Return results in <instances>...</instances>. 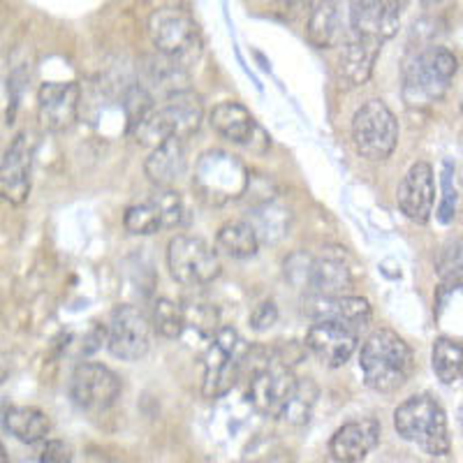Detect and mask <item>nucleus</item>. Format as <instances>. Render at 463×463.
<instances>
[{
  "label": "nucleus",
  "mask_w": 463,
  "mask_h": 463,
  "mask_svg": "<svg viewBox=\"0 0 463 463\" xmlns=\"http://www.w3.org/2000/svg\"><path fill=\"white\" fill-rule=\"evenodd\" d=\"M359 369L364 383L380 394L401 390L415 369L411 345L392 329H378L371 334L359 353Z\"/></svg>",
  "instance_id": "obj_1"
},
{
  "label": "nucleus",
  "mask_w": 463,
  "mask_h": 463,
  "mask_svg": "<svg viewBox=\"0 0 463 463\" xmlns=\"http://www.w3.org/2000/svg\"><path fill=\"white\" fill-rule=\"evenodd\" d=\"M458 61L445 47H424L403 65V102L408 107H429L449 90Z\"/></svg>",
  "instance_id": "obj_2"
},
{
  "label": "nucleus",
  "mask_w": 463,
  "mask_h": 463,
  "mask_svg": "<svg viewBox=\"0 0 463 463\" xmlns=\"http://www.w3.org/2000/svg\"><path fill=\"white\" fill-rule=\"evenodd\" d=\"M246 362L250 364V375H248L250 405L260 415L283 420L299 387V378L292 373V366L276 353H264L262 359H255L253 350H248Z\"/></svg>",
  "instance_id": "obj_3"
},
{
  "label": "nucleus",
  "mask_w": 463,
  "mask_h": 463,
  "mask_svg": "<svg viewBox=\"0 0 463 463\" xmlns=\"http://www.w3.org/2000/svg\"><path fill=\"white\" fill-rule=\"evenodd\" d=\"M202 100L193 90H179L167 95L160 105L153 107L137 126L132 128V135L139 144L160 146L167 139H188L193 132L200 130L202 123Z\"/></svg>",
  "instance_id": "obj_4"
},
{
  "label": "nucleus",
  "mask_w": 463,
  "mask_h": 463,
  "mask_svg": "<svg viewBox=\"0 0 463 463\" xmlns=\"http://www.w3.org/2000/svg\"><path fill=\"white\" fill-rule=\"evenodd\" d=\"M394 429L403 440L412 442L429 457L449 454L448 415L433 396L415 394L405 399L394 411Z\"/></svg>",
  "instance_id": "obj_5"
},
{
  "label": "nucleus",
  "mask_w": 463,
  "mask_h": 463,
  "mask_svg": "<svg viewBox=\"0 0 463 463\" xmlns=\"http://www.w3.org/2000/svg\"><path fill=\"white\" fill-rule=\"evenodd\" d=\"M148 35L153 47L181 68H188L200 58L202 35L188 10L165 5L148 16Z\"/></svg>",
  "instance_id": "obj_6"
},
{
  "label": "nucleus",
  "mask_w": 463,
  "mask_h": 463,
  "mask_svg": "<svg viewBox=\"0 0 463 463\" xmlns=\"http://www.w3.org/2000/svg\"><path fill=\"white\" fill-rule=\"evenodd\" d=\"M193 188L204 202L221 206L246 195L250 188V172L237 156L213 148L197 160Z\"/></svg>",
  "instance_id": "obj_7"
},
{
  "label": "nucleus",
  "mask_w": 463,
  "mask_h": 463,
  "mask_svg": "<svg viewBox=\"0 0 463 463\" xmlns=\"http://www.w3.org/2000/svg\"><path fill=\"white\" fill-rule=\"evenodd\" d=\"M246 357L248 347L243 345V338L239 336L237 329L221 326L216 336L211 338L204 354V384H202V392H204L206 399L225 396L237 384Z\"/></svg>",
  "instance_id": "obj_8"
},
{
  "label": "nucleus",
  "mask_w": 463,
  "mask_h": 463,
  "mask_svg": "<svg viewBox=\"0 0 463 463\" xmlns=\"http://www.w3.org/2000/svg\"><path fill=\"white\" fill-rule=\"evenodd\" d=\"M353 144L362 158L387 160L399 144V121L383 100H369L353 118Z\"/></svg>",
  "instance_id": "obj_9"
},
{
  "label": "nucleus",
  "mask_w": 463,
  "mask_h": 463,
  "mask_svg": "<svg viewBox=\"0 0 463 463\" xmlns=\"http://www.w3.org/2000/svg\"><path fill=\"white\" fill-rule=\"evenodd\" d=\"M167 269L172 279L184 288H202L221 276L218 253L204 239L176 234L167 243Z\"/></svg>",
  "instance_id": "obj_10"
},
{
  "label": "nucleus",
  "mask_w": 463,
  "mask_h": 463,
  "mask_svg": "<svg viewBox=\"0 0 463 463\" xmlns=\"http://www.w3.org/2000/svg\"><path fill=\"white\" fill-rule=\"evenodd\" d=\"M70 399L86 412H105L121 396V378L105 364L84 362L70 375Z\"/></svg>",
  "instance_id": "obj_11"
},
{
  "label": "nucleus",
  "mask_w": 463,
  "mask_h": 463,
  "mask_svg": "<svg viewBox=\"0 0 463 463\" xmlns=\"http://www.w3.org/2000/svg\"><path fill=\"white\" fill-rule=\"evenodd\" d=\"M151 332L153 322L137 306H116L107 326V347L116 359L137 362L151 347Z\"/></svg>",
  "instance_id": "obj_12"
},
{
  "label": "nucleus",
  "mask_w": 463,
  "mask_h": 463,
  "mask_svg": "<svg viewBox=\"0 0 463 463\" xmlns=\"http://www.w3.org/2000/svg\"><path fill=\"white\" fill-rule=\"evenodd\" d=\"M184 202H181L179 193L163 188L156 195L146 197L144 202H137L126 209L123 216V225L130 234H139V237H148L156 232L165 230V227H179L184 222Z\"/></svg>",
  "instance_id": "obj_13"
},
{
  "label": "nucleus",
  "mask_w": 463,
  "mask_h": 463,
  "mask_svg": "<svg viewBox=\"0 0 463 463\" xmlns=\"http://www.w3.org/2000/svg\"><path fill=\"white\" fill-rule=\"evenodd\" d=\"M33 156H35V139L31 132H19L0 163V193L10 204H24L31 193Z\"/></svg>",
  "instance_id": "obj_14"
},
{
  "label": "nucleus",
  "mask_w": 463,
  "mask_h": 463,
  "mask_svg": "<svg viewBox=\"0 0 463 463\" xmlns=\"http://www.w3.org/2000/svg\"><path fill=\"white\" fill-rule=\"evenodd\" d=\"M81 90L74 81H49L37 93V118L47 132H65L80 114Z\"/></svg>",
  "instance_id": "obj_15"
},
{
  "label": "nucleus",
  "mask_w": 463,
  "mask_h": 463,
  "mask_svg": "<svg viewBox=\"0 0 463 463\" xmlns=\"http://www.w3.org/2000/svg\"><path fill=\"white\" fill-rule=\"evenodd\" d=\"M359 334L341 322H316L306 334V347L329 369H338L357 350Z\"/></svg>",
  "instance_id": "obj_16"
},
{
  "label": "nucleus",
  "mask_w": 463,
  "mask_h": 463,
  "mask_svg": "<svg viewBox=\"0 0 463 463\" xmlns=\"http://www.w3.org/2000/svg\"><path fill=\"white\" fill-rule=\"evenodd\" d=\"M399 209L408 221L424 225L433 213V202H436V184H433L431 165L420 160L412 165L399 184Z\"/></svg>",
  "instance_id": "obj_17"
},
{
  "label": "nucleus",
  "mask_w": 463,
  "mask_h": 463,
  "mask_svg": "<svg viewBox=\"0 0 463 463\" xmlns=\"http://www.w3.org/2000/svg\"><path fill=\"white\" fill-rule=\"evenodd\" d=\"M304 313L316 322H341V325L362 329L371 322V304L364 297H317L308 295L304 299Z\"/></svg>",
  "instance_id": "obj_18"
},
{
  "label": "nucleus",
  "mask_w": 463,
  "mask_h": 463,
  "mask_svg": "<svg viewBox=\"0 0 463 463\" xmlns=\"http://www.w3.org/2000/svg\"><path fill=\"white\" fill-rule=\"evenodd\" d=\"M401 24V5L387 0H364L350 5V28L354 35L390 40L396 35Z\"/></svg>",
  "instance_id": "obj_19"
},
{
  "label": "nucleus",
  "mask_w": 463,
  "mask_h": 463,
  "mask_svg": "<svg viewBox=\"0 0 463 463\" xmlns=\"http://www.w3.org/2000/svg\"><path fill=\"white\" fill-rule=\"evenodd\" d=\"M209 123L227 142L241 144L248 148L255 146V142H262L264 146L269 144V137L260 130L253 114L239 102H221L213 107L209 114Z\"/></svg>",
  "instance_id": "obj_20"
},
{
  "label": "nucleus",
  "mask_w": 463,
  "mask_h": 463,
  "mask_svg": "<svg viewBox=\"0 0 463 463\" xmlns=\"http://www.w3.org/2000/svg\"><path fill=\"white\" fill-rule=\"evenodd\" d=\"M383 43L373 37L354 35L343 44L341 56H338V80L345 89H354L371 80L373 65L380 56Z\"/></svg>",
  "instance_id": "obj_21"
},
{
  "label": "nucleus",
  "mask_w": 463,
  "mask_h": 463,
  "mask_svg": "<svg viewBox=\"0 0 463 463\" xmlns=\"http://www.w3.org/2000/svg\"><path fill=\"white\" fill-rule=\"evenodd\" d=\"M380 433L383 429L375 420L347 421L329 440V452L338 463H359L375 449Z\"/></svg>",
  "instance_id": "obj_22"
},
{
  "label": "nucleus",
  "mask_w": 463,
  "mask_h": 463,
  "mask_svg": "<svg viewBox=\"0 0 463 463\" xmlns=\"http://www.w3.org/2000/svg\"><path fill=\"white\" fill-rule=\"evenodd\" d=\"M306 283L311 288V295L343 297L353 285V274L341 253H325L308 264Z\"/></svg>",
  "instance_id": "obj_23"
},
{
  "label": "nucleus",
  "mask_w": 463,
  "mask_h": 463,
  "mask_svg": "<svg viewBox=\"0 0 463 463\" xmlns=\"http://www.w3.org/2000/svg\"><path fill=\"white\" fill-rule=\"evenodd\" d=\"M185 167H188V156H185V142L184 139H167L160 146L151 151V156L144 163V172L151 179V184L158 185L160 190L169 188L172 184L184 176Z\"/></svg>",
  "instance_id": "obj_24"
},
{
  "label": "nucleus",
  "mask_w": 463,
  "mask_h": 463,
  "mask_svg": "<svg viewBox=\"0 0 463 463\" xmlns=\"http://www.w3.org/2000/svg\"><path fill=\"white\" fill-rule=\"evenodd\" d=\"M3 427L10 436L24 445H35L43 442L49 436V417L37 408H28V405H19V408H7L3 415Z\"/></svg>",
  "instance_id": "obj_25"
},
{
  "label": "nucleus",
  "mask_w": 463,
  "mask_h": 463,
  "mask_svg": "<svg viewBox=\"0 0 463 463\" xmlns=\"http://www.w3.org/2000/svg\"><path fill=\"white\" fill-rule=\"evenodd\" d=\"M216 246L222 255L232 260H248L258 253L260 234L250 222L232 221L218 230Z\"/></svg>",
  "instance_id": "obj_26"
},
{
  "label": "nucleus",
  "mask_w": 463,
  "mask_h": 463,
  "mask_svg": "<svg viewBox=\"0 0 463 463\" xmlns=\"http://www.w3.org/2000/svg\"><path fill=\"white\" fill-rule=\"evenodd\" d=\"M341 14L336 3H317L306 26L308 43L317 49H329L341 40Z\"/></svg>",
  "instance_id": "obj_27"
},
{
  "label": "nucleus",
  "mask_w": 463,
  "mask_h": 463,
  "mask_svg": "<svg viewBox=\"0 0 463 463\" xmlns=\"http://www.w3.org/2000/svg\"><path fill=\"white\" fill-rule=\"evenodd\" d=\"M431 366L442 384L457 383L458 375L463 373V347L454 343L452 338H438L433 343Z\"/></svg>",
  "instance_id": "obj_28"
},
{
  "label": "nucleus",
  "mask_w": 463,
  "mask_h": 463,
  "mask_svg": "<svg viewBox=\"0 0 463 463\" xmlns=\"http://www.w3.org/2000/svg\"><path fill=\"white\" fill-rule=\"evenodd\" d=\"M153 329L165 338H181L188 326L185 308L169 299H158L153 304Z\"/></svg>",
  "instance_id": "obj_29"
},
{
  "label": "nucleus",
  "mask_w": 463,
  "mask_h": 463,
  "mask_svg": "<svg viewBox=\"0 0 463 463\" xmlns=\"http://www.w3.org/2000/svg\"><path fill=\"white\" fill-rule=\"evenodd\" d=\"M317 399V384L311 378H299V387H297V394L289 403L288 412H285L283 420L288 424H306L311 420L313 405Z\"/></svg>",
  "instance_id": "obj_30"
},
{
  "label": "nucleus",
  "mask_w": 463,
  "mask_h": 463,
  "mask_svg": "<svg viewBox=\"0 0 463 463\" xmlns=\"http://www.w3.org/2000/svg\"><path fill=\"white\" fill-rule=\"evenodd\" d=\"M438 276L442 288H452L463 276V241H449L438 255Z\"/></svg>",
  "instance_id": "obj_31"
},
{
  "label": "nucleus",
  "mask_w": 463,
  "mask_h": 463,
  "mask_svg": "<svg viewBox=\"0 0 463 463\" xmlns=\"http://www.w3.org/2000/svg\"><path fill=\"white\" fill-rule=\"evenodd\" d=\"M454 165L449 163V160H445L442 163V202L440 206H438V221L442 222V225H449V222L454 221V216H457V202H458V195H457V188H454Z\"/></svg>",
  "instance_id": "obj_32"
},
{
  "label": "nucleus",
  "mask_w": 463,
  "mask_h": 463,
  "mask_svg": "<svg viewBox=\"0 0 463 463\" xmlns=\"http://www.w3.org/2000/svg\"><path fill=\"white\" fill-rule=\"evenodd\" d=\"M276 320H279V308H276L274 301H262L250 313V326L255 332H267L276 325Z\"/></svg>",
  "instance_id": "obj_33"
},
{
  "label": "nucleus",
  "mask_w": 463,
  "mask_h": 463,
  "mask_svg": "<svg viewBox=\"0 0 463 463\" xmlns=\"http://www.w3.org/2000/svg\"><path fill=\"white\" fill-rule=\"evenodd\" d=\"M72 448L65 440H47L40 454V463H72Z\"/></svg>",
  "instance_id": "obj_34"
},
{
  "label": "nucleus",
  "mask_w": 463,
  "mask_h": 463,
  "mask_svg": "<svg viewBox=\"0 0 463 463\" xmlns=\"http://www.w3.org/2000/svg\"><path fill=\"white\" fill-rule=\"evenodd\" d=\"M269 463H292V457H288L285 452H280V454H274V458H271Z\"/></svg>",
  "instance_id": "obj_35"
},
{
  "label": "nucleus",
  "mask_w": 463,
  "mask_h": 463,
  "mask_svg": "<svg viewBox=\"0 0 463 463\" xmlns=\"http://www.w3.org/2000/svg\"><path fill=\"white\" fill-rule=\"evenodd\" d=\"M457 417H458V429H461V433H463V403L458 405V412H457Z\"/></svg>",
  "instance_id": "obj_36"
},
{
  "label": "nucleus",
  "mask_w": 463,
  "mask_h": 463,
  "mask_svg": "<svg viewBox=\"0 0 463 463\" xmlns=\"http://www.w3.org/2000/svg\"><path fill=\"white\" fill-rule=\"evenodd\" d=\"M100 463H121V461H111V458H102Z\"/></svg>",
  "instance_id": "obj_37"
},
{
  "label": "nucleus",
  "mask_w": 463,
  "mask_h": 463,
  "mask_svg": "<svg viewBox=\"0 0 463 463\" xmlns=\"http://www.w3.org/2000/svg\"><path fill=\"white\" fill-rule=\"evenodd\" d=\"M461 111H463V95H461Z\"/></svg>",
  "instance_id": "obj_38"
},
{
  "label": "nucleus",
  "mask_w": 463,
  "mask_h": 463,
  "mask_svg": "<svg viewBox=\"0 0 463 463\" xmlns=\"http://www.w3.org/2000/svg\"><path fill=\"white\" fill-rule=\"evenodd\" d=\"M461 375H463V373H461Z\"/></svg>",
  "instance_id": "obj_39"
}]
</instances>
